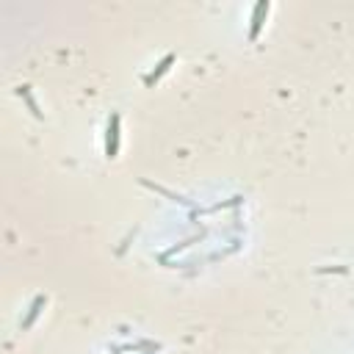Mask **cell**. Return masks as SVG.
Listing matches in <instances>:
<instances>
[{
	"instance_id": "cell-1",
	"label": "cell",
	"mask_w": 354,
	"mask_h": 354,
	"mask_svg": "<svg viewBox=\"0 0 354 354\" xmlns=\"http://www.w3.org/2000/svg\"><path fill=\"white\" fill-rule=\"evenodd\" d=\"M119 152V114H114L108 119V139H105V155L108 158H117Z\"/></svg>"
},
{
	"instance_id": "cell-2",
	"label": "cell",
	"mask_w": 354,
	"mask_h": 354,
	"mask_svg": "<svg viewBox=\"0 0 354 354\" xmlns=\"http://www.w3.org/2000/svg\"><path fill=\"white\" fill-rule=\"evenodd\" d=\"M263 14H269V3L255 6V11H252V31H249V39H252V42L257 39V33H260V28H263Z\"/></svg>"
},
{
	"instance_id": "cell-3",
	"label": "cell",
	"mask_w": 354,
	"mask_h": 354,
	"mask_svg": "<svg viewBox=\"0 0 354 354\" xmlns=\"http://www.w3.org/2000/svg\"><path fill=\"white\" fill-rule=\"evenodd\" d=\"M172 61H174V56H166V58H163V61H161V64H158V70H155L152 75H147V86H152V83H155V80H158V78H161V75H163V72H166V70H169V64H172Z\"/></svg>"
},
{
	"instance_id": "cell-4",
	"label": "cell",
	"mask_w": 354,
	"mask_h": 354,
	"mask_svg": "<svg viewBox=\"0 0 354 354\" xmlns=\"http://www.w3.org/2000/svg\"><path fill=\"white\" fill-rule=\"evenodd\" d=\"M42 304H45V296H39L36 302L31 304V310H28V318H25V321H23V329H28V326H31V321H33V318H36V313H39V307H42Z\"/></svg>"
}]
</instances>
